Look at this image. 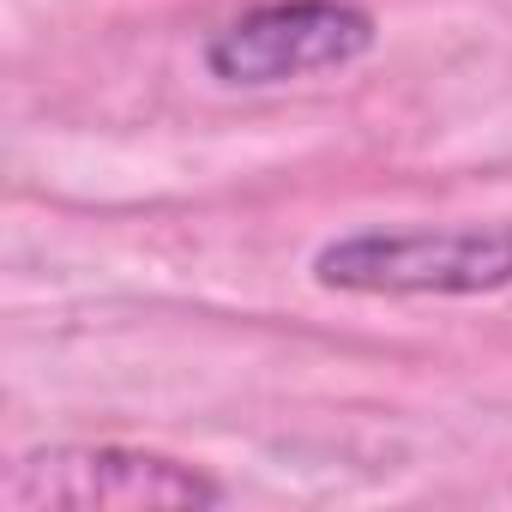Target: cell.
Returning a JSON list of instances; mask_svg holds the SVG:
<instances>
[{
  "label": "cell",
  "mask_w": 512,
  "mask_h": 512,
  "mask_svg": "<svg viewBox=\"0 0 512 512\" xmlns=\"http://www.w3.org/2000/svg\"><path fill=\"white\" fill-rule=\"evenodd\" d=\"M314 284L350 296H488L512 284V229H356L314 253Z\"/></svg>",
  "instance_id": "obj_1"
},
{
  "label": "cell",
  "mask_w": 512,
  "mask_h": 512,
  "mask_svg": "<svg viewBox=\"0 0 512 512\" xmlns=\"http://www.w3.org/2000/svg\"><path fill=\"white\" fill-rule=\"evenodd\" d=\"M217 500L223 488L205 470L145 446H37L0 482L7 512H151Z\"/></svg>",
  "instance_id": "obj_2"
},
{
  "label": "cell",
  "mask_w": 512,
  "mask_h": 512,
  "mask_svg": "<svg viewBox=\"0 0 512 512\" xmlns=\"http://www.w3.org/2000/svg\"><path fill=\"white\" fill-rule=\"evenodd\" d=\"M374 49V19L350 0H266L229 19L205 43V67L217 85H284L308 73L350 67Z\"/></svg>",
  "instance_id": "obj_3"
}]
</instances>
